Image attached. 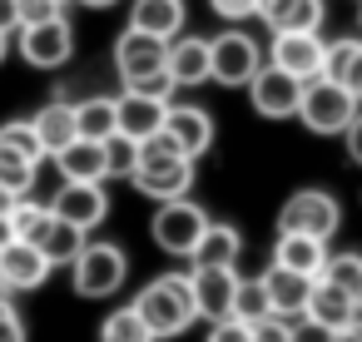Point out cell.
I'll return each mask as SVG.
<instances>
[{
  "instance_id": "e575fe53",
  "label": "cell",
  "mask_w": 362,
  "mask_h": 342,
  "mask_svg": "<svg viewBox=\"0 0 362 342\" xmlns=\"http://www.w3.org/2000/svg\"><path fill=\"white\" fill-rule=\"evenodd\" d=\"M317 278H327V283H337V288H347V293L357 297V288H362V258H357V253H337V258L322 263Z\"/></svg>"
},
{
  "instance_id": "484cf974",
  "label": "cell",
  "mask_w": 362,
  "mask_h": 342,
  "mask_svg": "<svg viewBox=\"0 0 362 342\" xmlns=\"http://www.w3.org/2000/svg\"><path fill=\"white\" fill-rule=\"evenodd\" d=\"M35 248L50 258V268L75 263V258H80V248H85V228H75V223H65V218H55V213H50V223H45V233L35 238Z\"/></svg>"
},
{
  "instance_id": "681fc988",
  "label": "cell",
  "mask_w": 362,
  "mask_h": 342,
  "mask_svg": "<svg viewBox=\"0 0 362 342\" xmlns=\"http://www.w3.org/2000/svg\"><path fill=\"white\" fill-rule=\"evenodd\" d=\"M332 342H347V337H342V332H332Z\"/></svg>"
},
{
  "instance_id": "ba28073f",
  "label": "cell",
  "mask_w": 362,
  "mask_h": 342,
  "mask_svg": "<svg viewBox=\"0 0 362 342\" xmlns=\"http://www.w3.org/2000/svg\"><path fill=\"white\" fill-rule=\"evenodd\" d=\"M70 55H75V30H70L65 16L21 25V60H25V65H35V70H60Z\"/></svg>"
},
{
  "instance_id": "f35d334b",
  "label": "cell",
  "mask_w": 362,
  "mask_h": 342,
  "mask_svg": "<svg viewBox=\"0 0 362 342\" xmlns=\"http://www.w3.org/2000/svg\"><path fill=\"white\" fill-rule=\"evenodd\" d=\"M248 327H253V342H288V317H278V312H268Z\"/></svg>"
},
{
  "instance_id": "7bdbcfd3",
  "label": "cell",
  "mask_w": 362,
  "mask_h": 342,
  "mask_svg": "<svg viewBox=\"0 0 362 342\" xmlns=\"http://www.w3.org/2000/svg\"><path fill=\"white\" fill-rule=\"evenodd\" d=\"M342 134H347V154H352V164H362V110L347 119V129H342Z\"/></svg>"
},
{
  "instance_id": "30bf717a",
  "label": "cell",
  "mask_w": 362,
  "mask_h": 342,
  "mask_svg": "<svg viewBox=\"0 0 362 342\" xmlns=\"http://www.w3.org/2000/svg\"><path fill=\"white\" fill-rule=\"evenodd\" d=\"M322 55H327V45H322L317 30H278L273 50H268V65L288 70L293 80H313V75H322Z\"/></svg>"
},
{
  "instance_id": "7402d4cb",
  "label": "cell",
  "mask_w": 362,
  "mask_h": 342,
  "mask_svg": "<svg viewBox=\"0 0 362 342\" xmlns=\"http://www.w3.org/2000/svg\"><path fill=\"white\" fill-rule=\"evenodd\" d=\"M322 75L337 80L357 105H362V40H332L322 55Z\"/></svg>"
},
{
  "instance_id": "f1b7e54d",
  "label": "cell",
  "mask_w": 362,
  "mask_h": 342,
  "mask_svg": "<svg viewBox=\"0 0 362 342\" xmlns=\"http://www.w3.org/2000/svg\"><path fill=\"white\" fill-rule=\"evenodd\" d=\"M75 134L80 139H110L115 134V100H85V105H75Z\"/></svg>"
},
{
  "instance_id": "2e32d148",
  "label": "cell",
  "mask_w": 362,
  "mask_h": 342,
  "mask_svg": "<svg viewBox=\"0 0 362 342\" xmlns=\"http://www.w3.org/2000/svg\"><path fill=\"white\" fill-rule=\"evenodd\" d=\"M303 317L322 322L327 332H342V327H347V322H357L362 312H357V297H352L347 288H337V283H327V278H313V293H308Z\"/></svg>"
},
{
  "instance_id": "b9f144b4",
  "label": "cell",
  "mask_w": 362,
  "mask_h": 342,
  "mask_svg": "<svg viewBox=\"0 0 362 342\" xmlns=\"http://www.w3.org/2000/svg\"><path fill=\"white\" fill-rule=\"evenodd\" d=\"M0 342H25V322L11 307V297H0Z\"/></svg>"
},
{
  "instance_id": "f5cc1de1",
  "label": "cell",
  "mask_w": 362,
  "mask_h": 342,
  "mask_svg": "<svg viewBox=\"0 0 362 342\" xmlns=\"http://www.w3.org/2000/svg\"><path fill=\"white\" fill-rule=\"evenodd\" d=\"M60 6H65V0H60Z\"/></svg>"
},
{
  "instance_id": "c3c4849f",
  "label": "cell",
  "mask_w": 362,
  "mask_h": 342,
  "mask_svg": "<svg viewBox=\"0 0 362 342\" xmlns=\"http://www.w3.org/2000/svg\"><path fill=\"white\" fill-rule=\"evenodd\" d=\"M6 50H11V30H0V60H6Z\"/></svg>"
},
{
  "instance_id": "4fadbf2b",
  "label": "cell",
  "mask_w": 362,
  "mask_h": 342,
  "mask_svg": "<svg viewBox=\"0 0 362 342\" xmlns=\"http://www.w3.org/2000/svg\"><path fill=\"white\" fill-rule=\"evenodd\" d=\"M50 278V258L25 243V238H11L6 248H0V288H11V293H30Z\"/></svg>"
},
{
  "instance_id": "3957f363",
  "label": "cell",
  "mask_w": 362,
  "mask_h": 342,
  "mask_svg": "<svg viewBox=\"0 0 362 342\" xmlns=\"http://www.w3.org/2000/svg\"><path fill=\"white\" fill-rule=\"evenodd\" d=\"M352 114H357V100H352V95H347L337 80H327V75H313V80H303L298 119H303L313 134H342Z\"/></svg>"
},
{
  "instance_id": "44dd1931",
  "label": "cell",
  "mask_w": 362,
  "mask_h": 342,
  "mask_svg": "<svg viewBox=\"0 0 362 342\" xmlns=\"http://www.w3.org/2000/svg\"><path fill=\"white\" fill-rule=\"evenodd\" d=\"M164 70H169V80L179 85V90H194V85H204L209 80V40H169V60H164Z\"/></svg>"
},
{
  "instance_id": "816d5d0a",
  "label": "cell",
  "mask_w": 362,
  "mask_h": 342,
  "mask_svg": "<svg viewBox=\"0 0 362 342\" xmlns=\"http://www.w3.org/2000/svg\"><path fill=\"white\" fill-rule=\"evenodd\" d=\"M357 25H362V16H357Z\"/></svg>"
},
{
  "instance_id": "836d02e7",
  "label": "cell",
  "mask_w": 362,
  "mask_h": 342,
  "mask_svg": "<svg viewBox=\"0 0 362 342\" xmlns=\"http://www.w3.org/2000/svg\"><path fill=\"white\" fill-rule=\"evenodd\" d=\"M0 144H11V149H21L25 159H45V144H40V134H35V124L30 119H11V124H0Z\"/></svg>"
},
{
  "instance_id": "8d00e7d4",
  "label": "cell",
  "mask_w": 362,
  "mask_h": 342,
  "mask_svg": "<svg viewBox=\"0 0 362 342\" xmlns=\"http://www.w3.org/2000/svg\"><path fill=\"white\" fill-rule=\"evenodd\" d=\"M209 342H253V327L243 322V317H214V327H209Z\"/></svg>"
},
{
  "instance_id": "83f0119b",
  "label": "cell",
  "mask_w": 362,
  "mask_h": 342,
  "mask_svg": "<svg viewBox=\"0 0 362 342\" xmlns=\"http://www.w3.org/2000/svg\"><path fill=\"white\" fill-rule=\"evenodd\" d=\"M100 342H159V337L149 332V322H144L139 307L129 302V307H115V312L100 322Z\"/></svg>"
},
{
  "instance_id": "4dcf8cb0",
  "label": "cell",
  "mask_w": 362,
  "mask_h": 342,
  "mask_svg": "<svg viewBox=\"0 0 362 342\" xmlns=\"http://www.w3.org/2000/svg\"><path fill=\"white\" fill-rule=\"evenodd\" d=\"M45 223H50V204H30L25 194L11 204V233H16V238L35 243V238L45 233Z\"/></svg>"
},
{
  "instance_id": "5bb4252c",
  "label": "cell",
  "mask_w": 362,
  "mask_h": 342,
  "mask_svg": "<svg viewBox=\"0 0 362 342\" xmlns=\"http://www.w3.org/2000/svg\"><path fill=\"white\" fill-rule=\"evenodd\" d=\"M189 288H194V307L199 317H228L233 312V293H238V273L233 268H209V263H194L189 273Z\"/></svg>"
},
{
  "instance_id": "7dc6e473",
  "label": "cell",
  "mask_w": 362,
  "mask_h": 342,
  "mask_svg": "<svg viewBox=\"0 0 362 342\" xmlns=\"http://www.w3.org/2000/svg\"><path fill=\"white\" fill-rule=\"evenodd\" d=\"M80 6H90V11H110L115 0H80Z\"/></svg>"
},
{
  "instance_id": "7c38bea8",
  "label": "cell",
  "mask_w": 362,
  "mask_h": 342,
  "mask_svg": "<svg viewBox=\"0 0 362 342\" xmlns=\"http://www.w3.org/2000/svg\"><path fill=\"white\" fill-rule=\"evenodd\" d=\"M164 60H169V40H159V35H149V30H124L119 35V45H115V70H119V80L129 85V80H139V75H154V70H164Z\"/></svg>"
},
{
  "instance_id": "f6af8a7d",
  "label": "cell",
  "mask_w": 362,
  "mask_h": 342,
  "mask_svg": "<svg viewBox=\"0 0 362 342\" xmlns=\"http://www.w3.org/2000/svg\"><path fill=\"white\" fill-rule=\"evenodd\" d=\"M11 238H16V233H11V213H0V248H6Z\"/></svg>"
},
{
  "instance_id": "5b68a950",
  "label": "cell",
  "mask_w": 362,
  "mask_h": 342,
  "mask_svg": "<svg viewBox=\"0 0 362 342\" xmlns=\"http://www.w3.org/2000/svg\"><path fill=\"white\" fill-rule=\"evenodd\" d=\"M204 228H209V213H204L199 204H189V194H184V199H164L159 213L149 218L154 243H159L164 253H174V258H189Z\"/></svg>"
},
{
  "instance_id": "60d3db41",
  "label": "cell",
  "mask_w": 362,
  "mask_h": 342,
  "mask_svg": "<svg viewBox=\"0 0 362 342\" xmlns=\"http://www.w3.org/2000/svg\"><path fill=\"white\" fill-rule=\"evenodd\" d=\"M209 11L218 20H248V16H258V0H209Z\"/></svg>"
},
{
  "instance_id": "d6a6232c",
  "label": "cell",
  "mask_w": 362,
  "mask_h": 342,
  "mask_svg": "<svg viewBox=\"0 0 362 342\" xmlns=\"http://www.w3.org/2000/svg\"><path fill=\"white\" fill-rule=\"evenodd\" d=\"M273 307H268V288H263V278H238V293H233V317H243V322H258V317H268Z\"/></svg>"
},
{
  "instance_id": "f546056e",
  "label": "cell",
  "mask_w": 362,
  "mask_h": 342,
  "mask_svg": "<svg viewBox=\"0 0 362 342\" xmlns=\"http://www.w3.org/2000/svg\"><path fill=\"white\" fill-rule=\"evenodd\" d=\"M0 184H6L16 199L30 194V184H35V159H25V154L11 149V144H0Z\"/></svg>"
},
{
  "instance_id": "9a60e30c",
  "label": "cell",
  "mask_w": 362,
  "mask_h": 342,
  "mask_svg": "<svg viewBox=\"0 0 362 342\" xmlns=\"http://www.w3.org/2000/svg\"><path fill=\"white\" fill-rule=\"evenodd\" d=\"M164 114H169V100H149V95H134V90L124 100H115V129L129 134L134 144L154 139L164 129Z\"/></svg>"
},
{
  "instance_id": "6da1fadb",
  "label": "cell",
  "mask_w": 362,
  "mask_h": 342,
  "mask_svg": "<svg viewBox=\"0 0 362 342\" xmlns=\"http://www.w3.org/2000/svg\"><path fill=\"white\" fill-rule=\"evenodd\" d=\"M134 189L144 194V199H154V204H164V199H184L189 189H194V159L159 129L154 139H144L139 144V164H134Z\"/></svg>"
},
{
  "instance_id": "d590c367",
  "label": "cell",
  "mask_w": 362,
  "mask_h": 342,
  "mask_svg": "<svg viewBox=\"0 0 362 342\" xmlns=\"http://www.w3.org/2000/svg\"><path fill=\"white\" fill-rule=\"evenodd\" d=\"M129 90L134 95H149V100H174V80H169V70H154V75H139V80H129Z\"/></svg>"
},
{
  "instance_id": "f907efd6",
  "label": "cell",
  "mask_w": 362,
  "mask_h": 342,
  "mask_svg": "<svg viewBox=\"0 0 362 342\" xmlns=\"http://www.w3.org/2000/svg\"><path fill=\"white\" fill-rule=\"evenodd\" d=\"M357 312H362V288H357Z\"/></svg>"
},
{
  "instance_id": "1f68e13d",
  "label": "cell",
  "mask_w": 362,
  "mask_h": 342,
  "mask_svg": "<svg viewBox=\"0 0 362 342\" xmlns=\"http://www.w3.org/2000/svg\"><path fill=\"white\" fill-rule=\"evenodd\" d=\"M134 164H139V144L115 129V134L105 139V174H110V179H129Z\"/></svg>"
},
{
  "instance_id": "ab89813d",
  "label": "cell",
  "mask_w": 362,
  "mask_h": 342,
  "mask_svg": "<svg viewBox=\"0 0 362 342\" xmlns=\"http://www.w3.org/2000/svg\"><path fill=\"white\" fill-rule=\"evenodd\" d=\"M288 342H332V332L322 322H313V317H293L288 322Z\"/></svg>"
},
{
  "instance_id": "e0dca14e",
  "label": "cell",
  "mask_w": 362,
  "mask_h": 342,
  "mask_svg": "<svg viewBox=\"0 0 362 342\" xmlns=\"http://www.w3.org/2000/svg\"><path fill=\"white\" fill-rule=\"evenodd\" d=\"M164 134H169L189 159H199V154H209V144H214V119H209L204 110H194V105H169Z\"/></svg>"
},
{
  "instance_id": "8fae6325",
  "label": "cell",
  "mask_w": 362,
  "mask_h": 342,
  "mask_svg": "<svg viewBox=\"0 0 362 342\" xmlns=\"http://www.w3.org/2000/svg\"><path fill=\"white\" fill-rule=\"evenodd\" d=\"M50 213L90 233V228H100V223H105V213H110V194H105V184H90V179H65V189L55 194Z\"/></svg>"
},
{
  "instance_id": "ee69618b",
  "label": "cell",
  "mask_w": 362,
  "mask_h": 342,
  "mask_svg": "<svg viewBox=\"0 0 362 342\" xmlns=\"http://www.w3.org/2000/svg\"><path fill=\"white\" fill-rule=\"evenodd\" d=\"M21 16H16V0H0V30H16Z\"/></svg>"
},
{
  "instance_id": "74e56055",
  "label": "cell",
  "mask_w": 362,
  "mask_h": 342,
  "mask_svg": "<svg viewBox=\"0 0 362 342\" xmlns=\"http://www.w3.org/2000/svg\"><path fill=\"white\" fill-rule=\"evenodd\" d=\"M16 16H21V25H35V20L65 16V6H60V0H16Z\"/></svg>"
},
{
  "instance_id": "cb8c5ba5",
  "label": "cell",
  "mask_w": 362,
  "mask_h": 342,
  "mask_svg": "<svg viewBox=\"0 0 362 342\" xmlns=\"http://www.w3.org/2000/svg\"><path fill=\"white\" fill-rule=\"evenodd\" d=\"M129 25L134 30H149L159 40H174L184 30V0H134Z\"/></svg>"
},
{
  "instance_id": "9c48e42d",
  "label": "cell",
  "mask_w": 362,
  "mask_h": 342,
  "mask_svg": "<svg viewBox=\"0 0 362 342\" xmlns=\"http://www.w3.org/2000/svg\"><path fill=\"white\" fill-rule=\"evenodd\" d=\"M248 100H253V110L263 114V119H288V114H298V100H303V80H293L288 70H278V65H258V75L248 80Z\"/></svg>"
},
{
  "instance_id": "ac0fdd59",
  "label": "cell",
  "mask_w": 362,
  "mask_h": 342,
  "mask_svg": "<svg viewBox=\"0 0 362 342\" xmlns=\"http://www.w3.org/2000/svg\"><path fill=\"white\" fill-rule=\"evenodd\" d=\"M263 288H268V307L293 322V317H303V307H308L313 278H308V273H293V268H283V263H273V268L263 273Z\"/></svg>"
},
{
  "instance_id": "d6986e66",
  "label": "cell",
  "mask_w": 362,
  "mask_h": 342,
  "mask_svg": "<svg viewBox=\"0 0 362 342\" xmlns=\"http://www.w3.org/2000/svg\"><path fill=\"white\" fill-rule=\"evenodd\" d=\"M55 159V169L65 174V179H90V184H105L110 174H105V139H70L65 149H55L50 154Z\"/></svg>"
},
{
  "instance_id": "52a82bcc",
  "label": "cell",
  "mask_w": 362,
  "mask_h": 342,
  "mask_svg": "<svg viewBox=\"0 0 362 342\" xmlns=\"http://www.w3.org/2000/svg\"><path fill=\"white\" fill-rule=\"evenodd\" d=\"M258 65H263V50L253 45V35H243V30H223V35L209 40V80L238 90V85H248V80L258 75Z\"/></svg>"
},
{
  "instance_id": "277c9868",
  "label": "cell",
  "mask_w": 362,
  "mask_h": 342,
  "mask_svg": "<svg viewBox=\"0 0 362 342\" xmlns=\"http://www.w3.org/2000/svg\"><path fill=\"white\" fill-rule=\"evenodd\" d=\"M124 278H129V258L115 243H85L80 258L70 263V283L80 297H110L124 288Z\"/></svg>"
},
{
  "instance_id": "8992f818",
  "label": "cell",
  "mask_w": 362,
  "mask_h": 342,
  "mask_svg": "<svg viewBox=\"0 0 362 342\" xmlns=\"http://www.w3.org/2000/svg\"><path fill=\"white\" fill-rule=\"evenodd\" d=\"M337 199L322 189H298L288 194V204L278 208V233H313V238H332L337 233Z\"/></svg>"
},
{
  "instance_id": "7a4b0ae2",
  "label": "cell",
  "mask_w": 362,
  "mask_h": 342,
  "mask_svg": "<svg viewBox=\"0 0 362 342\" xmlns=\"http://www.w3.org/2000/svg\"><path fill=\"white\" fill-rule=\"evenodd\" d=\"M134 307H139V317L149 322L154 337H179V332H189L194 317H199V307H194V288H189L184 273H164V278L144 283L139 297H134Z\"/></svg>"
},
{
  "instance_id": "ffe728a7",
  "label": "cell",
  "mask_w": 362,
  "mask_h": 342,
  "mask_svg": "<svg viewBox=\"0 0 362 342\" xmlns=\"http://www.w3.org/2000/svg\"><path fill=\"white\" fill-rule=\"evenodd\" d=\"M273 263L317 278L322 263H327V238H313V233H278V243H273Z\"/></svg>"
},
{
  "instance_id": "603a6c76",
  "label": "cell",
  "mask_w": 362,
  "mask_h": 342,
  "mask_svg": "<svg viewBox=\"0 0 362 342\" xmlns=\"http://www.w3.org/2000/svg\"><path fill=\"white\" fill-rule=\"evenodd\" d=\"M258 16L268 20V30H317L322 20V0H258Z\"/></svg>"
},
{
  "instance_id": "bcb514c9",
  "label": "cell",
  "mask_w": 362,
  "mask_h": 342,
  "mask_svg": "<svg viewBox=\"0 0 362 342\" xmlns=\"http://www.w3.org/2000/svg\"><path fill=\"white\" fill-rule=\"evenodd\" d=\"M11 204H16V194H11L6 184H0V213H11Z\"/></svg>"
},
{
  "instance_id": "4316f807",
  "label": "cell",
  "mask_w": 362,
  "mask_h": 342,
  "mask_svg": "<svg viewBox=\"0 0 362 342\" xmlns=\"http://www.w3.org/2000/svg\"><path fill=\"white\" fill-rule=\"evenodd\" d=\"M35 134H40V144H45V154H55V149H65L70 139H75V105H65V100H50L35 119Z\"/></svg>"
},
{
  "instance_id": "d4e9b609",
  "label": "cell",
  "mask_w": 362,
  "mask_h": 342,
  "mask_svg": "<svg viewBox=\"0 0 362 342\" xmlns=\"http://www.w3.org/2000/svg\"><path fill=\"white\" fill-rule=\"evenodd\" d=\"M238 248H243V238H238V228L233 223H209L204 233H199V243H194V263H209V268H233L238 263Z\"/></svg>"
}]
</instances>
